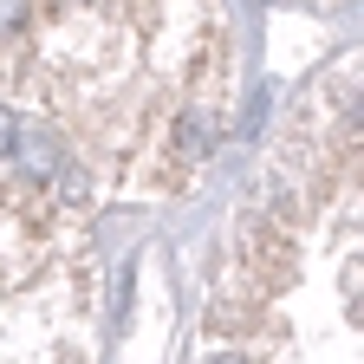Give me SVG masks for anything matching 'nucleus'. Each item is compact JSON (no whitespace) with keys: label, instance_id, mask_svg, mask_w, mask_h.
I'll return each instance as SVG.
<instances>
[{"label":"nucleus","instance_id":"obj_3","mask_svg":"<svg viewBox=\"0 0 364 364\" xmlns=\"http://www.w3.org/2000/svg\"><path fill=\"white\" fill-rule=\"evenodd\" d=\"M14 136H20V117L0 105V156H14Z\"/></svg>","mask_w":364,"mask_h":364},{"label":"nucleus","instance_id":"obj_2","mask_svg":"<svg viewBox=\"0 0 364 364\" xmlns=\"http://www.w3.org/2000/svg\"><path fill=\"white\" fill-rule=\"evenodd\" d=\"M26 20H33V0H0V39L26 33Z\"/></svg>","mask_w":364,"mask_h":364},{"label":"nucleus","instance_id":"obj_1","mask_svg":"<svg viewBox=\"0 0 364 364\" xmlns=\"http://www.w3.org/2000/svg\"><path fill=\"white\" fill-rule=\"evenodd\" d=\"M215 136H221V117L215 111H182L176 117V156L182 163H202L215 150Z\"/></svg>","mask_w":364,"mask_h":364}]
</instances>
